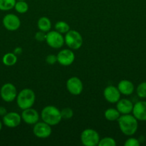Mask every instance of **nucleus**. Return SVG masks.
<instances>
[{
    "instance_id": "1",
    "label": "nucleus",
    "mask_w": 146,
    "mask_h": 146,
    "mask_svg": "<svg viewBox=\"0 0 146 146\" xmlns=\"http://www.w3.org/2000/svg\"><path fill=\"white\" fill-rule=\"evenodd\" d=\"M135 117L131 114H125L120 115L117 120L119 128L124 135L132 136L138 128V122Z\"/></svg>"
},
{
    "instance_id": "2",
    "label": "nucleus",
    "mask_w": 146,
    "mask_h": 146,
    "mask_svg": "<svg viewBox=\"0 0 146 146\" xmlns=\"http://www.w3.org/2000/svg\"><path fill=\"white\" fill-rule=\"evenodd\" d=\"M41 118L42 121L51 126L56 125L62 121L61 111L54 106H47L41 111Z\"/></svg>"
},
{
    "instance_id": "3",
    "label": "nucleus",
    "mask_w": 146,
    "mask_h": 146,
    "mask_svg": "<svg viewBox=\"0 0 146 146\" xmlns=\"http://www.w3.org/2000/svg\"><path fill=\"white\" fill-rule=\"evenodd\" d=\"M16 99L19 108L24 110L33 106L35 102L36 96L34 91L30 88H24L17 94Z\"/></svg>"
},
{
    "instance_id": "4",
    "label": "nucleus",
    "mask_w": 146,
    "mask_h": 146,
    "mask_svg": "<svg viewBox=\"0 0 146 146\" xmlns=\"http://www.w3.org/2000/svg\"><path fill=\"white\" fill-rule=\"evenodd\" d=\"M64 43L70 49L77 50L82 46V36L76 30H70L65 34Z\"/></svg>"
},
{
    "instance_id": "5",
    "label": "nucleus",
    "mask_w": 146,
    "mask_h": 146,
    "mask_svg": "<svg viewBox=\"0 0 146 146\" xmlns=\"http://www.w3.org/2000/svg\"><path fill=\"white\" fill-rule=\"evenodd\" d=\"M80 140L84 146H96L98 145L100 138L97 131L91 128H87L82 132Z\"/></svg>"
},
{
    "instance_id": "6",
    "label": "nucleus",
    "mask_w": 146,
    "mask_h": 146,
    "mask_svg": "<svg viewBox=\"0 0 146 146\" xmlns=\"http://www.w3.org/2000/svg\"><path fill=\"white\" fill-rule=\"evenodd\" d=\"M45 41L52 48H60L64 44V37L57 31H49L46 34Z\"/></svg>"
},
{
    "instance_id": "7",
    "label": "nucleus",
    "mask_w": 146,
    "mask_h": 146,
    "mask_svg": "<svg viewBox=\"0 0 146 146\" xmlns=\"http://www.w3.org/2000/svg\"><path fill=\"white\" fill-rule=\"evenodd\" d=\"M0 96L3 101L10 103L14 101L17 96V91L15 86L11 83L4 84L0 89Z\"/></svg>"
},
{
    "instance_id": "8",
    "label": "nucleus",
    "mask_w": 146,
    "mask_h": 146,
    "mask_svg": "<svg viewBox=\"0 0 146 146\" xmlns=\"http://www.w3.org/2000/svg\"><path fill=\"white\" fill-rule=\"evenodd\" d=\"M66 87L69 93L74 96L80 95L83 91L82 82L77 76H72L69 78L66 83Z\"/></svg>"
},
{
    "instance_id": "9",
    "label": "nucleus",
    "mask_w": 146,
    "mask_h": 146,
    "mask_svg": "<svg viewBox=\"0 0 146 146\" xmlns=\"http://www.w3.org/2000/svg\"><path fill=\"white\" fill-rule=\"evenodd\" d=\"M3 26L8 31H17L21 26V21L17 15L14 14H7L2 20Z\"/></svg>"
},
{
    "instance_id": "10",
    "label": "nucleus",
    "mask_w": 146,
    "mask_h": 146,
    "mask_svg": "<svg viewBox=\"0 0 146 146\" xmlns=\"http://www.w3.org/2000/svg\"><path fill=\"white\" fill-rule=\"evenodd\" d=\"M33 133L39 138H47L52 134L51 125L46 123L45 122H37L34 125Z\"/></svg>"
},
{
    "instance_id": "11",
    "label": "nucleus",
    "mask_w": 146,
    "mask_h": 146,
    "mask_svg": "<svg viewBox=\"0 0 146 146\" xmlns=\"http://www.w3.org/2000/svg\"><path fill=\"white\" fill-rule=\"evenodd\" d=\"M57 62L60 65L68 66L74 62L75 56L71 49H63L57 54Z\"/></svg>"
},
{
    "instance_id": "12",
    "label": "nucleus",
    "mask_w": 146,
    "mask_h": 146,
    "mask_svg": "<svg viewBox=\"0 0 146 146\" xmlns=\"http://www.w3.org/2000/svg\"><path fill=\"white\" fill-rule=\"evenodd\" d=\"M104 98L107 102L110 104H116L120 99V92L117 87L114 86H108L103 91Z\"/></svg>"
},
{
    "instance_id": "13",
    "label": "nucleus",
    "mask_w": 146,
    "mask_h": 146,
    "mask_svg": "<svg viewBox=\"0 0 146 146\" xmlns=\"http://www.w3.org/2000/svg\"><path fill=\"white\" fill-rule=\"evenodd\" d=\"M21 120L28 125H34L40 119V115L37 110L32 108H29L23 110L21 113Z\"/></svg>"
},
{
    "instance_id": "14",
    "label": "nucleus",
    "mask_w": 146,
    "mask_h": 146,
    "mask_svg": "<svg viewBox=\"0 0 146 146\" xmlns=\"http://www.w3.org/2000/svg\"><path fill=\"white\" fill-rule=\"evenodd\" d=\"M21 116L16 112L7 113L3 116L2 123L8 128H16L21 123Z\"/></svg>"
},
{
    "instance_id": "15",
    "label": "nucleus",
    "mask_w": 146,
    "mask_h": 146,
    "mask_svg": "<svg viewBox=\"0 0 146 146\" xmlns=\"http://www.w3.org/2000/svg\"><path fill=\"white\" fill-rule=\"evenodd\" d=\"M132 113L137 121H146V101H137L133 106Z\"/></svg>"
},
{
    "instance_id": "16",
    "label": "nucleus",
    "mask_w": 146,
    "mask_h": 146,
    "mask_svg": "<svg viewBox=\"0 0 146 146\" xmlns=\"http://www.w3.org/2000/svg\"><path fill=\"white\" fill-rule=\"evenodd\" d=\"M116 104H117L116 108L118 110V111L122 115L130 114V113L133 112L134 104L130 100L127 99V98L120 99Z\"/></svg>"
},
{
    "instance_id": "17",
    "label": "nucleus",
    "mask_w": 146,
    "mask_h": 146,
    "mask_svg": "<svg viewBox=\"0 0 146 146\" xmlns=\"http://www.w3.org/2000/svg\"><path fill=\"white\" fill-rule=\"evenodd\" d=\"M117 88L120 94L125 96H130L135 91V86L133 82L129 80H121L117 84Z\"/></svg>"
},
{
    "instance_id": "18",
    "label": "nucleus",
    "mask_w": 146,
    "mask_h": 146,
    "mask_svg": "<svg viewBox=\"0 0 146 146\" xmlns=\"http://www.w3.org/2000/svg\"><path fill=\"white\" fill-rule=\"evenodd\" d=\"M37 27H38L39 30L42 31L44 32H48L50 31L52 27V23L51 21L49 18L45 17H42L40 18L37 21Z\"/></svg>"
},
{
    "instance_id": "19",
    "label": "nucleus",
    "mask_w": 146,
    "mask_h": 146,
    "mask_svg": "<svg viewBox=\"0 0 146 146\" xmlns=\"http://www.w3.org/2000/svg\"><path fill=\"white\" fill-rule=\"evenodd\" d=\"M17 62V56L13 53H7L2 57V63L7 66H12Z\"/></svg>"
},
{
    "instance_id": "20",
    "label": "nucleus",
    "mask_w": 146,
    "mask_h": 146,
    "mask_svg": "<svg viewBox=\"0 0 146 146\" xmlns=\"http://www.w3.org/2000/svg\"><path fill=\"white\" fill-rule=\"evenodd\" d=\"M104 118L109 121H117L120 116V113L119 112L117 108H107L104 111Z\"/></svg>"
},
{
    "instance_id": "21",
    "label": "nucleus",
    "mask_w": 146,
    "mask_h": 146,
    "mask_svg": "<svg viewBox=\"0 0 146 146\" xmlns=\"http://www.w3.org/2000/svg\"><path fill=\"white\" fill-rule=\"evenodd\" d=\"M16 0H0V10L7 11L14 8Z\"/></svg>"
},
{
    "instance_id": "22",
    "label": "nucleus",
    "mask_w": 146,
    "mask_h": 146,
    "mask_svg": "<svg viewBox=\"0 0 146 146\" xmlns=\"http://www.w3.org/2000/svg\"><path fill=\"white\" fill-rule=\"evenodd\" d=\"M54 28H55L56 31L61 33V34H66L70 30V25L67 22L63 21H57L54 25Z\"/></svg>"
},
{
    "instance_id": "23",
    "label": "nucleus",
    "mask_w": 146,
    "mask_h": 146,
    "mask_svg": "<svg viewBox=\"0 0 146 146\" xmlns=\"http://www.w3.org/2000/svg\"><path fill=\"white\" fill-rule=\"evenodd\" d=\"M14 9L19 14H24L29 9L28 4L25 1H17L14 5Z\"/></svg>"
},
{
    "instance_id": "24",
    "label": "nucleus",
    "mask_w": 146,
    "mask_h": 146,
    "mask_svg": "<svg viewBox=\"0 0 146 146\" xmlns=\"http://www.w3.org/2000/svg\"><path fill=\"white\" fill-rule=\"evenodd\" d=\"M136 93L139 98H146V81L142 82L137 86Z\"/></svg>"
},
{
    "instance_id": "25",
    "label": "nucleus",
    "mask_w": 146,
    "mask_h": 146,
    "mask_svg": "<svg viewBox=\"0 0 146 146\" xmlns=\"http://www.w3.org/2000/svg\"><path fill=\"white\" fill-rule=\"evenodd\" d=\"M117 143L114 138L111 137H104L100 140L98 146H116Z\"/></svg>"
},
{
    "instance_id": "26",
    "label": "nucleus",
    "mask_w": 146,
    "mask_h": 146,
    "mask_svg": "<svg viewBox=\"0 0 146 146\" xmlns=\"http://www.w3.org/2000/svg\"><path fill=\"white\" fill-rule=\"evenodd\" d=\"M60 111H61V115L62 119H70V118H72L73 115H74L73 110L69 107L62 108Z\"/></svg>"
},
{
    "instance_id": "27",
    "label": "nucleus",
    "mask_w": 146,
    "mask_h": 146,
    "mask_svg": "<svg viewBox=\"0 0 146 146\" xmlns=\"http://www.w3.org/2000/svg\"><path fill=\"white\" fill-rule=\"evenodd\" d=\"M140 141L138 139L133 137H130L128 139L126 140L125 142L124 145L125 146H139L140 145Z\"/></svg>"
},
{
    "instance_id": "28",
    "label": "nucleus",
    "mask_w": 146,
    "mask_h": 146,
    "mask_svg": "<svg viewBox=\"0 0 146 146\" xmlns=\"http://www.w3.org/2000/svg\"><path fill=\"white\" fill-rule=\"evenodd\" d=\"M46 34H47V33L44 32V31H40H40H37V32L35 34V35H34V38H35V39L37 40V41H40V42H42V41H45Z\"/></svg>"
},
{
    "instance_id": "29",
    "label": "nucleus",
    "mask_w": 146,
    "mask_h": 146,
    "mask_svg": "<svg viewBox=\"0 0 146 146\" xmlns=\"http://www.w3.org/2000/svg\"><path fill=\"white\" fill-rule=\"evenodd\" d=\"M45 61L50 65H53L56 62H57V56H55L54 54H49L46 56Z\"/></svg>"
},
{
    "instance_id": "30",
    "label": "nucleus",
    "mask_w": 146,
    "mask_h": 146,
    "mask_svg": "<svg viewBox=\"0 0 146 146\" xmlns=\"http://www.w3.org/2000/svg\"><path fill=\"white\" fill-rule=\"evenodd\" d=\"M7 113V109H6V108H4V107L3 106H0V115L3 117Z\"/></svg>"
},
{
    "instance_id": "31",
    "label": "nucleus",
    "mask_w": 146,
    "mask_h": 146,
    "mask_svg": "<svg viewBox=\"0 0 146 146\" xmlns=\"http://www.w3.org/2000/svg\"><path fill=\"white\" fill-rule=\"evenodd\" d=\"M14 53L16 54V55H19L22 53V48L21 47H17V48H14Z\"/></svg>"
},
{
    "instance_id": "32",
    "label": "nucleus",
    "mask_w": 146,
    "mask_h": 146,
    "mask_svg": "<svg viewBox=\"0 0 146 146\" xmlns=\"http://www.w3.org/2000/svg\"><path fill=\"white\" fill-rule=\"evenodd\" d=\"M2 123H3L0 121V131H1V129H2Z\"/></svg>"
},
{
    "instance_id": "33",
    "label": "nucleus",
    "mask_w": 146,
    "mask_h": 146,
    "mask_svg": "<svg viewBox=\"0 0 146 146\" xmlns=\"http://www.w3.org/2000/svg\"><path fill=\"white\" fill-rule=\"evenodd\" d=\"M17 1H25V0H17Z\"/></svg>"
}]
</instances>
